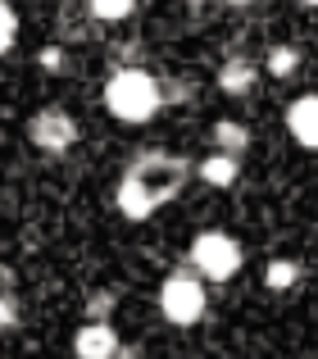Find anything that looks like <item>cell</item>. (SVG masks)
Returning a JSON list of instances; mask_svg holds the SVG:
<instances>
[{
  "label": "cell",
  "mask_w": 318,
  "mask_h": 359,
  "mask_svg": "<svg viewBox=\"0 0 318 359\" xmlns=\"http://www.w3.org/2000/svg\"><path fill=\"white\" fill-rule=\"evenodd\" d=\"M100 100H105V109H109L118 123H127V128H141V123H151L159 109L168 105V100H164V78H155L151 69H137V64L109 73Z\"/></svg>",
  "instance_id": "obj_1"
},
{
  "label": "cell",
  "mask_w": 318,
  "mask_h": 359,
  "mask_svg": "<svg viewBox=\"0 0 318 359\" xmlns=\"http://www.w3.org/2000/svg\"><path fill=\"white\" fill-rule=\"evenodd\" d=\"M205 305H209V296H205V278L191 269V264L173 269L164 278V287H159V309H164V318L173 327H195L205 318Z\"/></svg>",
  "instance_id": "obj_2"
},
{
  "label": "cell",
  "mask_w": 318,
  "mask_h": 359,
  "mask_svg": "<svg viewBox=\"0 0 318 359\" xmlns=\"http://www.w3.org/2000/svg\"><path fill=\"white\" fill-rule=\"evenodd\" d=\"M241 264H246V255H241V241L232 232H200L191 241V269L205 282H232Z\"/></svg>",
  "instance_id": "obj_3"
},
{
  "label": "cell",
  "mask_w": 318,
  "mask_h": 359,
  "mask_svg": "<svg viewBox=\"0 0 318 359\" xmlns=\"http://www.w3.org/2000/svg\"><path fill=\"white\" fill-rule=\"evenodd\" d=\"M27 141H32L36 150H46V155H64V150L78 141V118L60 105H46L27 118Z\"/></svg>",
  "instance_id": "obj_4"
},
{
  "label": "cell",
  "mask_w": 318,
  "mask_h": 359,
  "mask_svg": "<svg viewBox=\"0 0 318 359\" xmlns=\"http://www.w3.org/2000/svg\"><path fill=\"white\" fill-rule=\"evenodd\" d=\"M114 205H118L123 219L141 223V219H151L159 205H164V196H159L141 173H123V182H118V191H114Z\"/></svg>",
  "instance_id": "obj_5"
},
{
  "label": "cell",
  "mask_w": 318,
  "mask_h": 359,
  "mask_svg": "<svg viewBox=\"0 0 318 359\" xmlns=\"http://www.w3.org/2000/svg\"><path fill=\"white\" fill-rule=\"evenodd\" d=\"M286 132H291L296 146L318 150V91H305L286 105Z\"/></svg>",
  "instance_id": "obj_6"
},
{
  "label": "cell",
  "mask_w": 318,
  "mask_h": 359,
  "mask_svg": "<svg viewBox=\"0 0 318 359\" xmlns=\"http://www.w3.org/2000/svg\"><path fill=\"white\" fill-rule=\"evenodd\" d=\"M118 351H123V341L109 323H87L73 332V355L78 359H118Z\"/></svg>",
  "instance_id": "obj_7"
},
{
  "label": "cell",
  "mask_w": 318,
  "mask_h": 359,
  "mask_svg": "<svg viewBox=\"0 0 318 359\" xmlns=\"http://www.w3.org/2000/svg\"><path fill=\"white\" fill-rule=\"evenodd\" d=\"M259 82V64L246 60V55H232V60H223L219 69V91L223 96H250Z\"/></svg>",
  "instance_id": "obj_8"
},
{
  "label": "cell",
  "mask_w": 318,
  "mask_h": 359,
  "mask_svg": "<svg viewBox=\"0 0 318 359\" xmlns=\"http://www.w3.org/2000/svg\"><path fill=\"white\" fill-rule=\"evenodd\" d=\"M195 177H200L205 187H214V191H228V187H237V177H241V159L214 150V155H205L200 164H195Z\"/></svg>",
  "instance_id": "obj_9"
},
{
  "label": "cell",
  "mask_w": 318,
  "mask_h": 359,
  "mask_svg": "<svg viewBox=\"0 0 318 359\" xmlns=\"http://www.w3.org/2000/svg\"><path fill=\"white\" fill-rule=\"evenodd\" d=\"M209 137H214V150H223V155H246L250 150V128L246 123H237V118H219L209 128Z\"/></svg>",
  "instance_id": "obj_10"
},
{
  "label": "cell",
  "mask_w": 318,
  "mask_h": 359,
  "mask_svg": "<svg viewBox=\"0 0 318 359\" xmlns=\"http://www.w3.org/2000/svg\"><path fill=\"white\" fill-rule=\"evenodd\" d=\"M87 14L96 23H127L137 14V0H87Z\"/></svg>",
  "instance_id": "obj_11"
},
{
  "label": "cell",
  "mask_w": 318,
  "mask_h": 359,
  "mask_svg": "<svg viewBox=\"0 0 318 359\" xmlns=\"http://www.w3.org/2000/svg\"><path fill=\"white\" fill-rule=\"evenodd\" d=\"M264 69L273 73V78H296V73H300V50H296V46H273V50L264 55Z\"/></svg>",
  "instance_id": "obj_12"
},
{
  "label": "cell",
  "mask_w": 318,
  "mask_h": 359,
  "mask_svg": "<svg viewBox=\"0 0 318 359\" xmlns=\"http://www.w3.org/2000/svg\"><path fill=\"white\" fill-rule=\"evenodd\" d=\"M264 282H268V291H291L296 282H300V264L296 259H273L264 269Z\"/></svg>",
  "instance_id": "obj_13"
},
{
  "label": "cell",
  "mask_w": 318,
  "mask_h": 359,
  "mask_svg": "<svg viewBox=\"0 0 318 359\" xmlns=\"http://www.w3.org/2000/svg\"><path fill=\"white\" fill-rule=\"evenodd\" d=\"M14 327H18V300L14 291H0V337L14 332Z\"/></svg>",
  "instance_id": "obj_14"
},
{
  "label": "cell",
  "mask_w": 318,
  "mask_h": 359,
  "mask_svg": "<svg viewBox=\"0 0 318 359\" xmlns=\"http://www.w3.org/2000/svg\"><path fill=\"white\" fill-rule=\"evenodd\" d=\"M114 309V291H96V296L87 300V314H91V323H105V314Z\"/></svg>",
  "instance_id": "obj_15"
},
{
  "label": "cell",
  "mask_w": 318,
  "mask_h": 359,
  "mask_svg": "<svg viewBox=\"0 0 318 359\" xmlns=\"http://www.w3.org/2000/svg\"><path fill=\"white\" fill-rule=\"evenodd\" d=\"M164 100L168 105H186V100H191V87L177 82V78H164Z\"/></svg>",
  "instance_id": "obj_16"
},
{
  "label": "cell",
  "mask_w": 318,
  "mask_h": 359,
  "mask_svg": "<svg viewBox=\"0 0 318 359\" xmlns=\"http://www.w3.org/2000/svg\"><path fill=\"white\" fill-rule=\"evenodd\" d=\"M36 64H41L46 73H60L64 69V50H60V46H46V50L36 55Z\"/></svg>",
  "instance_id": "obj_17"
},
{
  "label": "cell",
  "mask_w": 318,
  "mask_h": 359,
  "mask_svg": "<svg viewBox=\"0 0 318 359\" xmlns=\"http://www.w3.org/2000/svg\"><path fill=\"white\" fill-rule=\"evenodd\" d=\"M14 282H18V273L9 264H0V291H14Z\"/></svg>",
  "instance_id": "obj_18"
},
{
  "label": "cell",
  "mask_w": 318,
  "mask_h": 359,
  "mask_svg": "<svg viewBox=\"0 0 318 359\" xmlns=\"http://www.w3.org/2000/svg\"><path fill=\"white\" fill-rule=\"evenodd\" d=\"M223 5H232V9H246V5H255V0H223Z\"/></svg>",
  "instance_id": "obj_19"
},
{
  "label": "cell",
  "mask_w": 318,
  "mask_h": 359,
  "mask_svg": "<svg viewBox=\"0 0 318 359\" xmlns=\"http://www.w3.org/2000/svg\"><path fill=\"white\" fill-rule=\"evenodd\" d=\"M118 359H137V351H132V346H123V351H118Z\"/></svg>",
  "instance_id": "obj_20"
},
{
  "label": "cell",
  "mask_w": 318,
  "mask_h": 359,
  "mask_svg": "<svg viewBox=\"0 0 318 359\" xmlns=\"http://www.w3.org/2000/svg\"><path fill=\"white\" fill-rule=\"evenodd\" d=\"M300 5H310V9H318V0H300Z\"/></svg>",
  "instance_id": "obj_21"
},
{
  "label": "cell",
  "mask_w": 318,
  "mask_h": 359,
  "mask_svg": "<svg viewBox=\"0 0 318 359\" xmlns=\"http://www.w3.org/2000/svg\"><path fill=\"white\" fill-rule=\"evenodd\" d=\"M0 5H5V0H0Z\"/></svg>",
  "instance_id": "obj_22"
}]
</instances>
